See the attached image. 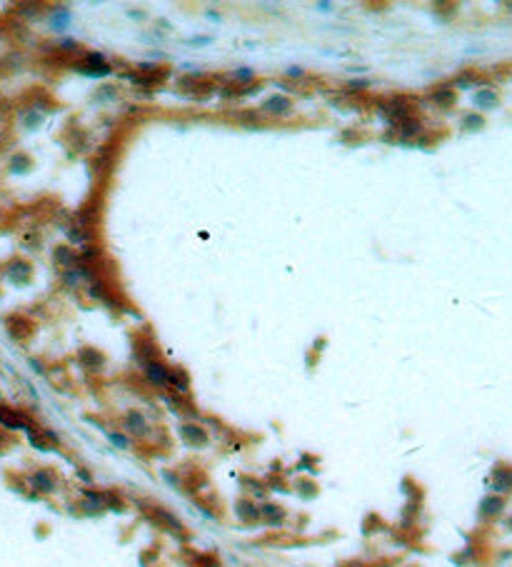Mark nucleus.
I'll use <instances>...</instances> for the list:
<instances>
[{"label": "nucleus", "mask_w": 512, "mask_h": 567, "mask_svg": "<svg viewBox=\"0 0 512 567\" xmlns=\"http://www.w3.org/2000/svg\"><path fill=\"white\" fill-rule=\"evenodd\" d=\"M267 108H270V110H287V108H290V103H287V100H282V97H275V100H270V103H267Z\"/></svg>", "instance_id": "f257e3e1"}, {"label": "nucleus", "mask_w": 512, "mask_h": 567, "mask_svg": "<svg viewBox=\"0 0 512 567\" xmlns=\"http://www.w3.org/2000/svg\"><path fill=\"white\" fill-rule=\"evenodd\" d=\"M150 378L153 380H158V382H163L167 375H165V370L160 367V365H150Z\"/></svg>", "instance_id": "f03ea898"}]
</instances>
